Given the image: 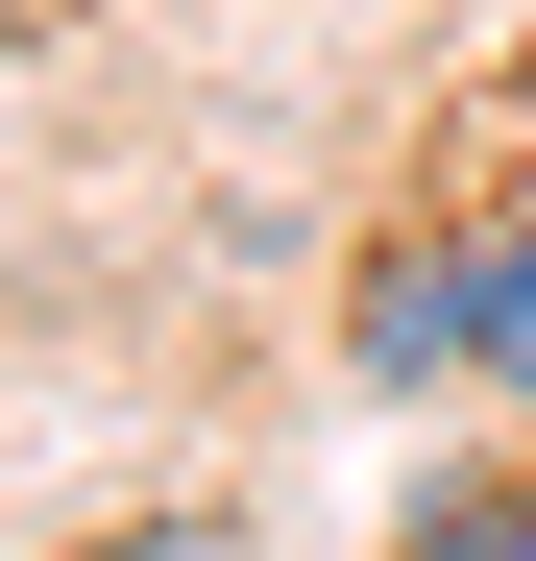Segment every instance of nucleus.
Segmentation results:
<instances>
[{"label": "nucleus", "instance_id": "obj_1", "mask_svg": "<svg viewBox=\"0 0 536 561\" xmlns=\"http://www.w3.org/2000/svg\"><path fill=\"white\" fill-rule=\"evenodd\" d=\"M366 366H488V391H536V220L391 244V268H366Z\"/></svg>", "mask_w": 536, "mask_h": 561}, {"label": "nucleus", "instance_id": "obj_2", "mask_svg": "<svg viewBox=\"0 0 536 561\" xmlns=\"http://www.w3.org/2000/svg\"><path fill=\"white\" fill-rule=\"evenodd\" d=\"M415 561H536V463H488V489H439V513H415Z\"/></svg>", "mask_w": 536, "mask_h": 561}]
</instances>
